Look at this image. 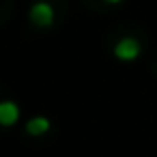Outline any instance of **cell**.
I'll return each mask as SVG.
<instances>
[{"mask_svg": "<svg viewBox=\"0 0 157 157\" xmlns=\"http://www.w3.org/2000/svg\"><path fill=\"white\" fill-rule=\"evenodd\" d=\"M140 52H142V45H140V41L133 39V37H123V39L114 45V56H116L118 60H123V63L136 60V58L140 56Z\"/></svg>", "mask_w": 157, "mask_h": 157, "instance_id": "obj_1", "label": "cell"}, {"mask_svg": "<svg viewBox=\"0 0 157 157\" xmlns=\"http://www.w3.org/2000/svg\"><path fill=\"white\" fill-rule=\"evenodd\" d=\"M28 15H30V22L39 28H48V26L54 24V7L50 2H43V0L41 2H35L30 7Z\"/></svg>", "mask_w": 157, "mask_h": 157, "instance_id": "obj_2", "label": "cell"}, {"mask_svg": "<svg viewBox=\"0 0 157 157\" xmlns=\"http://www.w3.org/2000/svg\"><path fill=\"white\" fill-rule=\"evenodd\" d=\"M20 121V108L15 101H0V125L2 127H13Z\"/></svg>", "mask_w": 157, "mask_h": 157, "instance_id": "obj_3", "label": "cell"}, {"mask_svg": "<svg viewBox=\"0 0 157 157\" xmlns=\"http://www.w3.org/2000/svg\"><path fill=\"white\" fill-rule=\"evenodd\" d=\"M50 127H52L50 118H45V116H35V118H30V121L26 123V133H30V136H43V133L50 131Z\"/></svg>", "mask_w": 157, "mask_h": 157, "instance_id": "obj_4", "label": "cell"}, {"mask_svg": "<svg viewBox=\"0 0 157 157\" xmlns=\"http://www.w3.org/2000/svg\"><path fill=\"white\" fill-rule=\"evenodd\" d=\"M108 5H118V2H123V0H105Z\"/></svg>", "mask_w": 157, "mask_h": 157, "instance_id": "obj_5", "label": "cell"}]
</instances>
